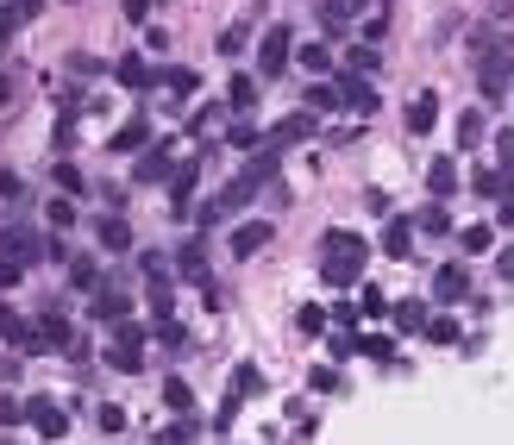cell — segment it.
<instances>
[{
  "mask_svg": "<svg viewBox=\"0 0 514 445\" xmlns=\"http://www.w3.org/2000/svg\"><path fill=\"white\" fill-rule=\"evenodd\" d=\"M13 95H19V82H13V76H0V107H7Z\"/></svg>",
  "mask_w": 514,
  "mask_h": 445,
  "instance_id": "cell-49",
  "label": "cell"
},
{
  "mask_svg": "<svg viewBox=\"0 0 514 445\" xmlns=\"http://www.w3.org/2000/svg\"><path fill=\"white\" fill-rule=\"evenodd\" d=\"M464 289H471V270H464V264H439V276H433V295H439V301H458Z\"/></svg>",
  "mask_w": 514,
  "mask_h": 445,
  "instance_id": "cell-12",
  "label": "cell"
},
{
  "mask_svg": "<svg viewBox=\"0 0 514 445\" xmlns=\"http://www.w3.org/2000/svg\"><path fill=\"white\" fill-rule=\"evenodd\" d=\"M276 239V226L270 220H245V226H232V257H257Z\"/></svg>",
  "mask_w": 514,
  "mask_h": 445,
  "instance_id": "cell-9",
  "label": "cell"
},
{
  "mask_svg": "<svg viewBox=\"0 0 514 445\" xmlns=\"http://www.w3.org/2000/svg\"><path fill=\"white\" fill-rule=\"evenodd\" d=\"M69 283H76V289H95L101 276H95V264H88V257H69Z\"/></svg>",
  "mask_w": 514,
  "mask_h": 445,
  "instance_id": "cell-31",
  "label": "cell"
},
{
  "mask_svg": "<svg viewBox=\"0 0 514 445\" xmlns=\"http://www.w3.org/2000/svg\"><path fill=\"white\" fill-rule=\"evenodd\" d=\"M289 63H295V38L283 26H270L264 38H257V69H264V76H283Z\"/></svg>",
  "mask_w": 514,
  "mask_h": 445,
  "instance_id": "cell-5",
  "label": "cell"
},
{
  "mask_svg": "<svg viewBox=\"0 0 514 445\" xmlns=\"http://www.w3.org/2000/svg\"><path fill=\"white\" fill-rule=\"evenodd\" d=\"M26 420H32L44 439H63V433H69V414L51 402V395H32V402H26Z\"/></svg>",
  "mask_w": 514,
  "mask_h": 445,
  "instance_id": "cell-7",
  "label": "cell"
},
{
  "mask_svg": "<svg viewBox=\"0 0 514 445\" xmlns=\"http://www.w3.org/2000/svg\"><path fill=\"white\" fill-rule=\"evenodd\" d=\"M364 7H370V0H320V26H326V38H339L352 19H364Z\"/></svg>",
  "mask_w": 514,
  "mask_h": 445,
  "instance_id": "cell-8",
  "label": "cell"
},
{
  "mask_svg": "<svg viewBox=\"0 0 514 445\" xmlns=\"http://www.w3.org/2000/svg\"><path fill=\"white\" fill-rule=\"evenodd\" d=\"M0 251H13V257H26V264H32V257L44 251V239H38L32 226H7V232H0Z\"/></svg>",
  "mask_w": 514,
  "mask_h": 445,
  "instance_id": "cell-13",
  "label": "cell"
},
{
  "mask_svg": "<svg viewBox=\"0 0 514 445\" xmlns=\"http://www.w3.org/2000/svg\"><path fill=\"white\" fill-rule=\"evenodd\" d=\"M120 82H126V88H151V82H157V69H151V63H138V57H126V63H120Z\"/></svg>",
  "mask_w": 514,
  "mask_h": 445,
  "instance_id": "cell-23",
  "label": "cell"
},
{
  "mask_svg": "<svg viewBox=\"0 0 514 445\" xmlns=\"http://www.w3.org/2000/svg\"><path fill=\"white\" fill-rule=\"evenodd\" d=\"M107 364L113 370H126V377H138V370H145V326H120V333H113V351H107Z\"/></svg>",
  "mask_w": 514,
  "mask_h": 445,
  "instance_id": "cell-4",
  "label": "cell"
},
{
  "mask_svg": "<svg viewBox=\"0 0 514 445\" xmlns=\"http://www.w3.org/2000/svg\"><path fill=\"white\" fill-rule=\"evenodd\" d=\"M195 176H201V157H182V163H176V176H170V214H189V189H195Z\"/></svg>",
  "mask_w": 514,
  "mask_h": 445,
  "instance_id": "cell-11",
  "label": "cell"
},
{
  "mask_svg": "<svg viewBox=\"0 0 514 445\" xmlns=\"http://www.w3.org/2000/svg\"><path fill=\"white\" fill-rule=\"evenodd\" d=\"M427 339H439V345H452V339H458V326H452V320H433V326H427Z\"/></svg>",
  "mask_w": 514,
  "mask_h": 445,
  "instance_id": "cell-46",
  "label": "cell"
},
{
  "mask_svg": "<svg viewBox=\"0 0 514 445\" xmlns=\"http://www.w3.org/2000/svg\"><path fill=\"white\" fill-rule=\"evenodd\" d=\"M383 251H389V257H408V251H414V220H389V226H383Z\"/></svg>",
  "mask_w": 514,
  "mask_h": 445,
  "instance_id": "cell-19",
  "label": "cell"
},
{
  "mask_svg": "<svg viewBox=\"0 0 514 445\" xmlns=\"http://www.w3.org/2000/svg\"><path fill=\"white\" fill-rule=\"evenodd\" d=\"M352 69H358V76H370V69H377V44H358V51H352Z\"/></svg>",
  "mask_w": 514,
  "mask_h": 445,
  "instance_id": "cell-38",
  "label": "cell"
},
{
  "mask_svg": "<svg viewBox=\"0 0 514 445\" xmlns=\"http://www.w3.org/2000/svg\"><path fill=\"white\" fill-rule=\"evenodd\" d=\"M226 95H232V107H251V101H257V76H232Z\"/></svg>",
  "mask_w": 514,
  "mask_h": 445,
  "instance_id": "cell-28",
  "label": "cell"
},
{
  "mask_svg": "<svg viewBox=\"0 0 514 445\" xmlns=\"http://www.w3.org/2000/svg\"><path fill=\"white\" fill-rule=\"evenodd\" d=\"M170 157H176L170 145H151L145 157H138V182H163V176H170Z\"/></svg>",
  "mask_w": 514,
  "mask_h": 445,
  "instance_id": "cell-17",
  "label": "cell"
},
{
  "mask_svg": "<svg viewBox=\"0 0 514 445\" xmlns=\"http://www.w3.org/2000/svg\"><path fill=\"white\" fill-rule=\"evenodd\" d=\"M496 151H502V176L514 182V132H502V138H496Z\"/></svg>",
  "mask_w": 514,
  "mask_h": 445,
  "instance_id": "cell-43",
  "label": "cell"
},
{
  "mask_svg": "<svg viewBox=\"0 0 514 445\" xmlns=\"http://www.w3.org/2000/svg\"><path fill=\"white\" fill-rule=\"evenodd\" d=\"M19 276H26V257H13V251H0V289H13Z\"/></svg>",
  "mask_w": 514,
  "mask_h": 445,
  "instance_id": "cell-32",
  "label": "cell"
},
{
  "mask_svg": "<svg viewBox=\"0 0 514 445\" xmlns=\"http://www.w3.org/2000/svg\"><path fill=\"white\" fill-rule=\"evenodd\" d=\"M276 157H283V151H276V145H264V157H251L245 170H239V176H232L214 201L201 207V226H214V220H226V214H232V207H245V201H251V195H257V189H264V182L276 176Z\"/></svg>",
  "mask_w": 514,
  "mask_h": 445,
  "instance_id": "cell-1",
  "label": "cell"
},
{
  "mask_svg": "<svg viewBox=\"0 0 514 445\" xmlns=\"http://www.w3.org/2000/svg\"><path fill=\"white\" fill-rule=\"evenodd\" d=\"M38 7H44V0H7V7H0V44H7L19 26H26V19H32Z\"/></svg>",
  "mask_w": 514,
  "mask_h": 445,
  "instance_id": "cell-15",
  "label": "cell"
},
{
  "mask_svg": "<svg viewBox=\"0 0 514 445\" xmlns=\"http://www.w3.org/2000/svg\"><path fill=\"white\" fill-rule=\"evenodd\" d=\"M458 245L471 251V257H483V251H489V226H483V220H477V226H464V232H458Z\"/></svg>",
  "mask_w": 514,
  "mask_h": 445,
  "instance_id": "cell-29",
  "label": "cell"
},
{
  "mask_svg": "<svg viewBox=\"0 0 514 445\" xmlns=\"http://www.w3.org/2000/svg\"><path fill=\"white\" fill-rule=\"evenodd\" d=\"M358 314H364V320H383V314H389V301H383L377 289H364V308H358Z\"/></svg>",
  "mask_w": 514,
  "mask_h": 445,
  "instance_id": "cell-41",
  "label": "cell"
},
{
  "mask_svg": "<svg viewBox=\"0 0 514 445\" xmlns=\"http://www.w3.org/2000/svg\"><path fill=\"white\" fill-rule=\"evenodd\" d=\"M301 63H308L314 69V76H326V69H333V57H326V44H301V51H295Z\"/></svg>",
  "mask_w": 514,
  "mask_h": 445,
  "instance_id": "cell-30",
  "label": "cell"
},
{
  "mask_svg": "<svg viewBox=\"0 0 514 445\" xmlns=\"http://www.w3.org/2000/svg\"><path fill=\"white\" fill-rule=\"evenodd\" d=\"M502 226H508V232H514V195H508V207H502Z\"/></svg>",
  "mask_w": 514,
  "mask_h": 445,
  "instance_id": "cell-50",
  "label": "cell"
},
{
  "mask_svg": "<svg viewBox=\"0 0 514 445\" xmlns=\"http://www.w3.org/2000/svg\"><path fill=\"white\" fill-rule=\"evenodd\" d=\"M0 339L19 345L26 358H38V351H44V333H38V326H32L26 314H19V308H0Z\"/></svg>",
  "mask_w": 514,
  "mask_h": 445,
  "instance_id": "cell-6",
  "label": "cell"
},
{
  "mask_svg": "<svg viewBox=\"0 0 514 445\" xmlns=\"http://www.w3.org/2000/svg\"><path fill=\"white\" fill-rule=\"evenodd\" d=\"M358 351H364V358H377V364H383V358H395V345H389V339H377V333L358 339Z\"/></svg>",
  "mask_w": 514,
  "mask_h": 445,
  "instance_id": "cell-37",
  "label": "cell"
},
{
  "mask_svg": "<svg viewBox=\"0 0 514 445\" xmlns=\"http://www.w3.org/2000/svg\"><path fill=\"white\" fill-rule=\"evenodd\" d=\"M333 88H339V101L352 107V113H377V88H370V82L358 76V69H352V76H339Z\"/></svg>",
  "mask_w": 514,
  "mask_h": 445,
  "instance_id": "cell-10",
  "label": "cell"
},
{
  "mask_svg": "<svg viewBox=\"0 0 514 445\" xmlns=\"http://www.w3.org/2000/svg\"><path fill=\"white\" fill-rule=\"evenodd\" d=\"M126 308H132V301H126V289H113V283L101 289V283H95V308H88L95 320H126Z\"/></svg>",
  "mask_w": 514,
  "mask_h": 445,
  "instance_id": "cell-14",
  "label": "cell"
},
{
  "mask_svg": "<svg viewBox=\"0 0 514 445\" xmlns=\"http://www.w3.org/2000/svg\"><path fill=\"white\" fill-rule=\"evenodd\" d=\"M163 402H170L176 414H189V408H195V389L182 383V377H170V383H163Z\"/></svg>",
  "mask_w": 514,
  "mask_h": 445,
  "instance_id": "cell-25",
  "label": "cell"
},
{
  "mask_svg": "<svg viewBox=\"0 0 514 445\" xmlns=\"http://www.w3.org/2000/svg\"><path fill=\"white\" fill-rule=\"evenodd\" d=\"M439 126V101L433 95H414L408 101V132H433Z\"/></svg>",
  "mask_w": 514,
  "mask_h": 445,
  "instance_id": "cell-18",
  "label": "cell"
},
{
  "mask_svg": "<svg viewBox=\"0 0 514 445\" xmlns=\"http://www.w3.org/2000/svg\"><path fill=\"white\" fill-rule=\"evenodd\" d=\"M38 333H44V345H69V339H76L63 314H44V320H38Z\"/></svg>",
  "mask_w": 514,
  "mask_h": 445,
  "instance_id": "cell-26",
  "label": "cell"
},
{
  "mask_svg": "<svg viewBox=\"0 0 514 445\" xmlns=\"http://www.w3.org/2000/svg\"><path fill=\"white\" fill-rule=\"evenodd\" d=\"M308 132H314V113H295V120H283V126H276V132L264 138V145H276V151H283V145H301Z\"/></svg>",
  "mask_w": 514,
  "mask_h": 445,
  "instance_id": "cell-16",
  "label": "cell"
},
{
  "mask_svg": "<svg viewBox=\"0 0 514 445\" xmlns=\"http://www.w3.org/2000/svg\"><path fill=\"white\" fill-rule=\"evenodd\" d=\"M395 314V326H408V333H414V326H427V314H420V301H402V308H389Z\"/></svg>",
  "mask_w": 514,
  "mask_h": 445,
  "instance_id": "cell-34",
  "label": "cell"
},
{
  "mask_svg": "<svg viewBox=\"0 0 514 445\" xmlns=\"http://www.w3.org/2000/svg\"><path fill=\"white\" fill-rule=\"evenodd\" d=\"M427 189H433V195H452V189H458V163H452V157H439L433 170H427Z\"/></svg>",
  "mask_w": 514,
  "mask_h": 445,
  "instance_id": "cell-21",
  "label": "cell"
},
{
  "mask_svg": "<svg viewBox=\"0 0 514 445\" xmlns=\"http://www.w3.org/2000/svg\"><path fill=\"white\" fill-rule=\"evenodd\" d=\"M145 138H151L145 120H126L120 132H113V151H120V157H126V151H145Z\"/></svg>",
  "mask_w": 514,
  "mask_h": 445,
  "instance_id": "cell-20",
  "label": "cell"
},
{
  "mask_svg": "<svg viewBox=\"0 0 514 445\" xmlns=\"http://www.w3.org/2000/svg\"><path fill=\"white\" fill-rule=\"evenodd\" d=\"M483 132H489V126H483V107H471V113H464V120H458V138H464V145H477Z\"/></svg>",
  "mask_w": 514,
  "mask_h": 445,
  "instance_id": "cell-33",
  "label": "cell"
},
{
  "mask_svg": "<svg viewBox=\"0 0 514 445\" xmlns=\"http://www.w3.org/2000/svg\"><path fill=\"white\" fill-rule=\"evenodd\" d=\"M101 245L107 251H132V226L126 220H101Z\"/></svg>",
  "mask_w": 514,
  "mask_h": 445,
  "instance_id": "cell-24",
  "label": "cell"
},
{
  "mask_svg": "<svg viewBox=\"0 0 514 445\" xmlns=\"http://www.w3.org/2000/svg\"><path fill=\"white\" fill-rule=\"evenodd\" d=\"M101 433H126V408H101Z\"/></svg>",
  "mask_w": 514,
  "mask_h": 445,
  "instance_id": "cell-44",
  "label": "cell"
},
{
  "mask_svg": "<svg viewBox=\"0 0 514 445\" xmlns=\"http://www.w3.org/2000/svg\"><path fill=\"white\" fill-rule=\"evenodd\" d=\"M333 107H339V88L333 82H314L308 88V113H333Z\"/></svg>",
  "mask_w": 514,
  "mask_h": 445,
  "instance_id": "cell-27",
  "label": "cell"
},
{
  "mask_svg": "<svg viewBox=\"0 0 514 445\" xmlns=\"http://www.w3.org/2000/svg\"><path fill=\"white\" fill-rule=\"evenodd\" d=\"M120 7H126L132 26H145V19H151V0H120Z\"/></svg>",
  "mask_w": 514,
  "mask_h": 445,
  "instance_id": "cell-45",
  "label": "cell"
},
{
  "mask_svg": "<svg viewBox=\"0 0 514 445\" xmlns=\"http://www.w3.org/2000/svg\"><path fill=\"white\" fill-rule=\"evenodd\" d=\"M57 189L63 195H82V170H76V163H57Z\"/></svg>",
  "mask_w": 514,
  "mask_h": 445,
  "instance_id": "cell-35",
  "label": "cell"
},
{
  "mask_svg": "<svg viewBox=\"0 0 514 445\" xmlns=\"http://www.w3.org/2000/svg\"><path fill=\"white\" fill-rule=\"evenodd\" d=\"M245 51V26H226L220 32V57H239Z\"/></svg>",
  "mask_w": 514,
  "mask_h": 445,
  "instance_id": "cell-36",
  "label": "cell"
},
{
  "mask_svg": "<svg viewBox=\"0 0 514 445\" xmlns=\"http://www.w3.org/2000/svg\"><path fill=\"white\" fill-rule=\"evenodd\" d=\"M502 276H514V251H502Z\"/></svg>",
  "mask_w": 514,
  "mask_h": 445,
  "instance_id": "cell-51",
  "label": "cell"
},
{
  "mask_svg": "<svg viewBox=\"0 0 514 445\" xmlns=\"http://www.w3.org/2000/svg\"><path fill=\"white\" fill-rule=\"evenodd\" d=\"M69 220H76V201L57 195V201H51V226H69Z\"/></svg>",
  "mask_w": 514,
  "mask_h": 445,
  "instance_id": "cell-42",
  "label": "cell"
},
{
  "mask_svg": "<svg viewBox=\"0 0 514 445\" xmlns=\"http://www.w3.org/2000/svg\"><path fill=\"white\" fill-rule=\"evenodd\" d=\"M257 389H264V377H257V370L245 364V370H239V395H257Z\"/></svg>",
  "mask_w": 514,
  "mask_h": 445,
  "instance_id": "cell-47",
  "label": "cell"
},
{
  "mask_svg": "<svg viewBox=\"0 0 514 445\" xmlns=\"http://www.w3.org/2000/svg\"><path fill=\"white\" fill-rule=\"evenodd\" d=\"M420 226H427V232H452V214H446V207H427V214H420Z\"/></svg>",
  "mask_w": 514,
  "mask_h": 445,
  "instance_id": "cell-40",
  "label": "cell"
},
{
  "mask_svg": "<svg viewBox=\"0 0 514 445\" xmlns=\"http://www.w3.org/2000/svg\"><path fill=\"white\" fill-rule=\"evenodd\" d=\"M320 276L326 289H352L364 276V239L358 232H326L320 239Z\"/></svg>",
  "mask_w": 514,
  "mask_h": 445,
  "instance_id": "cell-2",
  "label": "cell"
},
{
  "mask_svg": "<svg viewBox=\"0 0 514 445\" xmlns=\"http://www.w3.org/2000/svg\"><path fill=\"white\" fill-rule=\"evenodd\" d=\"M0 420H7V427H19V420H26V402H0Z\"/></svg>",
  "mask_w": 514,
  "mask_h": 445,
  "instance_id": "cell-48",
  "label": "cell"
},
{
  "mask_svg": "<svg viewBox=\"0 0 514 445\" xmlns=\"http://www.w3.org/2000/svg\"><path fill=\"white\" fill-rule=\"evenodd\" d=\"M163 88H170V95H182V101H189L195 95V88H201V76H195V69H163V76H157Z\"/></svg>",
  "mask_w": 514,
  "mask_h": 445,
  "instance_id": "cell-22",
  "label": "cell"
},
{
  "mask_svg": "<svg viewBox=\"0 0 514 445\" xmlns=\"http://www.w3.org/2000/svg\"><path fill=\"white\" fill-rule=\"evenodd\" d=\"M471 63H477L483 95H502V88L514 82V44L502 32H471Z\"/></svg>",
  "mask_w": 514,
  "mask_h": 445,
  "instance_id": "cell-3",
  "label": "cell"
},
{
  "mask_svg": "<svg viewBox=\"0 0 514 445\" xmlns=\"http://www.w3.org/2000/svg\"><path fill=\"white\" fill-rule=\"evenodd\" d=\"M502 189H508L502 170H483V176H477V195H502Z\"/></svg>",
  "mask_w": 514,
  "mask_h": 445,
  "instance_id": "cell-39",
  "label": "cell"
}]
</instances>
